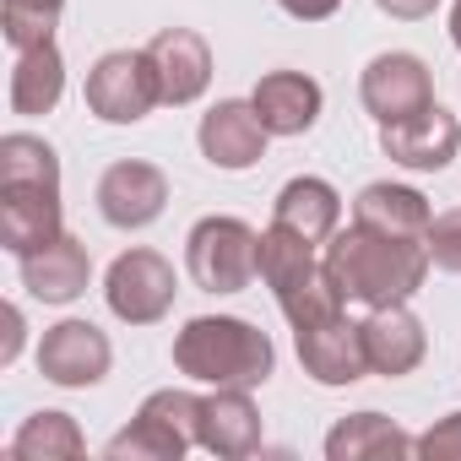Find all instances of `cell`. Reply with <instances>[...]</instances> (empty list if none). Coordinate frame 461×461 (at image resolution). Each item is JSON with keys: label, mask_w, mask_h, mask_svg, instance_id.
Masks as SVG:
<instances>
[{"label": "cell", "mask_w": 461, "mask_h": 461, "mask_svg": "<svg viewBox=\"0 0 461 461\" xmlns=\"http://www.w3.org/2000/svg\"><path fill=\"white\" fill-rule=\"evenodd\" d=\"M195 412H201V396L195 391L163 385L104 445V456L109 461H185V450H195Z\"/></svg>", "instance_id": "5"}, {"label": "cell", "mask_w": 461, "mask_h": 461, "mask_svg": "<svg viewBox=\"0 0 461 461\" xmlns=\"http://www.w3.org/2000/svg\"><path fill=\"white\" fill-rule=\"evenodd\" d=\"M429 261L439 267V272H450V277H461V206H450V212H439L434 222H429Z\"/></svg>", "instance_id": "27"}, {"label": "cell", "mask_w": 461, "mask_h": 461, "mask_svg": "<svg viewBox=\"0 0 461 461\" xmlns=\"http://www.w3.org/2000/svg\"><path fill=\"white\" fill-rule=\"evenodd\" d=\"M174 294H179L174 267L158 250H125L104 272V304L125 326H158L174 310Z\"/></svg>", "instance_id": "7"}, {"label": "cell", "mask_w": 461, "mask_h": 461, "mask_svg": "<svg viewBox=\"0 0 461 461\" xmlns=\"http://www.w3.org/2000/svg\"><path fill=\"white\" fill-rule=\"evenodd\" d=\"M380 152H385L391 163L412 168V174H439V168H450L456 152H461V120H456L450 109L429 104V109L407 114V120H396V125H380Z\"/></svg>", "instance_id": "14"}, {"label": "cell", "mask_w": 461, "mask_h": 461, "mask_svg": "<svg viewBox=\"0 0 461 461\" xmlns=\"http://www.w3.org/2000/svg\"><path fill=\"white\" fill-rule=\"evenodd\" d=\"M358 326H364L369 375L402 380V375H412V369L429 358V331H423V321H418L407 304H385V310H369Z\"/></svg>", "instance_id": "17"}, {"label": "cell", "mask_w": 461, "mask_h": 461, "mask_svg": "<svg viewBox=\"0 0 461 461\" xmlns=\"http://www.w3.org/2000/svg\"><path fill=\"white\" fill-rule=\"evenodd\" d=\"M6 98H12V114H28V120L55 114V104L66 98V55L55 50V39L39 44V50H17Z\"/></svg>", "instance_id": "23"}, {"label": "cell", "mask_w": 461, "mask_h": 461, "mask_svg": "<svg viewBox=\"0 0 461 461\" xmlns=\"http://www.w3.org/2000/svg\"><path fill=\"white\" fill-rule=\"evenodd\" d=\"M168 206V174L147 158H120L104 168L98 179V217L109 228H125V234H136V228H152Z\"/></svg>", "instance_id": "13"}, {"label": "cell", "mask_w": 461, "mask_h": 461, "mask_svg": "<svg viewBox=\"0 0 461 461\" xmlns=\"http://www.w3.org/2000/svg\"><path fill=\"white\" fill-rule=\"evenodd\" d=\"M450 44L461 50V0H456V6H450Z\"/></svg>", "instance_id": "32"}, {"label": "cell", "mask_w": 461, "mask_h": 461, "mask_svg": "<svg viewBox=\"0 0 461 461\" xmlns=\"http://www.w3.org/2000/svg\"><path fill=\"white\" fill-rule=\"evenodd\" d=\"M250 104H256V114L272 136H304V131H315V120L326 109V93L304 71H267L256 82Z\"/></svg>", "instance_id": "19"}, {"label": "cell", "mask_w": 461, "mask_h": 461, "mask_svg": "<svg viewBox=\"0 0 461 461\" xmlns=\"http://www.w3.org/2000/svg\"><path fill=\"white\" fill-rule=\"evenodd\" d=\"M82 93H87V114L104 120V125H141L163 104L147 50H109V55H98Z\"/></svg>", "instance_id": "6"}, {"label": "cell", "mask_w": 461, "mask_h": 461, "mask_svg": "<svg viewBox=\"0 0 461 461\" xmlns=\"http://www.w3.org/2000/svg\"><path fill=\"white\" fill-rule=\"evenodd\" d=\"M17 267H23V288L39 304H77L87 294V283H93V256H87V245L77 234L50 240L44 250L23 256Z\"/></svg>", "instance_id": "18"}, {"label": "cell", "mask_w": 461, "mask_h": 461, "mask_svg": "<svg viewBox=\"0 0 461 461\" xmlns=\"http://www.w3.org/2000/svg\"><path fill=\"white\" fill-rule=\"evenodd\" d=\"M261 283L272 288V299H277V310L288 315L294 331L348 310L337 283L326 277L321 245H310L304 234H294V228H283V222H272L261 234Z\"/></svg>", "instance_id": "3"}, {"label": "cell", "mask_w": 461, "mask_h": 461, "mask_svg": "<svg viewBox=\"0 0 461 461\" xmlns=\"http://www.w3.org/2000/svg\"><path fill=\"white\" fill-rule=\"evenodd\" d=\"M267 439L261 429V407L245 385H212L201 396V412H195V445L217 461H245L256 456Z\"/></svg>", "instance_id": "12"}, {"label": "cell", "mask_w": 461, "mask_h": 461, "mask_svg": "<svg viewBox=\"0 0 461 461\" xmlns=\"http://www.w3.org/2000/svg\"><path fill=\"white\" fill-rule=\"evenodd\" d=\"M185 272L201 294H245L261 277V234L245 217L212 212L185 234Z\"/></svg>", "instance_id": "4"}, {"label": "cell", "mask_w": 461, "mask_h": 461, "mask_svg": "<svg viewBox=\"0 0 461 461\" xmlns=\"http://www.w3.org/2000/svg\"><path fill=\"white\" fill-rule=\"evenodd\" d=\"M277 6L294 17V23H326L342 12V0H277Z\"/></svg>", "instance_id": "30"}, {"label": "cell", "mask_w": 461, "mask_h": 461, "mask_svg": "<svg viewBox=\"0 0 461 461\" xmlns=\"http://www.w3.org/2000/svg\"><path fill=\"white\" fill-rule=\"evenodd\" d=\"M174 369L195 385H267L277 369V348L261 326L240 315H195L174 331Z\"/></svg>", "instance_id": "2"}, {"label": "cell", "mask_w": 461, "mask_h": 461, "mask_svg": "<svg viewBox=\"0 0 461 461\" xmlns=\"http://www.w3.org/2000/svg\"><path fill=\"white\" fill-rule=\"evenodd\" d=\"M358 104L369 109L375 125H396V120H407V114H418V109L434 104V77H429V66H423L418 55L385 50V55H375V60L364 66V77H358Z\"/></svg>", "instance_id": "8"}, {"label": "cell", "mask_w": 461, "mask_h": 461, "mask_svg": "<svg viewBox=\"0 0 461 461\" xmlns=\"http://www.w3.org/2000/svg\"><path fill=\"white\" fill-rule=\"evenodd\" d=\"M353 222L380 228V234H396V240H429L434 206H429V195L412 190V185L375 179V185L358 190V201H353Z\"/></svg>", "instance_id": "21"}, {"label": "cell", "mask_w": 461, "mask_h": 461, "mask_svg": "<svg viewBox=\"0 0 461 461\" xmlns=\"http://www.w3.org/2000/svg\"><path fill=\"white\" fill-rule=\"evenodd\" d=\"M412 456H429V461H461V412H445L439 423H429V429L412 439Z\"/></svg>", "instance_id": "28"}, {"label": "cell", "mask_w": 461, "mask_h": 461, "mask_svg": "<svg viewBox=\"0 0 461 461\" xmlns=\"http://www.w3.org/2000/svg\"><path fill=\"white\" fill-rule=\"evenodd\" d=\"M385 456H412V434L385 412H348L326 434V461H385Z\"/></svg>", "instance_id": "22"}, {"label": "cell", "mask_w": 461, "mask_h": 461, "mask_svg": "<svg viewBox=\"0 0 461 461\" xmlns=\"http://www.w3.org/2000/svg\"><path fill=\"white\" fill-rule=\"evenodd\" d=\"M114 369V348L93 321H60L39 342V375L60 391H87L104 385Z\"/></svg>", "instance_id": "9"}, {"label": "cell", "mask_w": 461, "mask_h": 461, "mask_svg": "<svg viewBox=\"0 0 461 461\" xmlns=\"http://www.w3.org/2000/svg\"><path fill=\"white\" fill-rule=\"evenodd\" d=\"M267 141L272 131L261 125L256 104L250 98H217L206 114H201V131H195V147L212 168L222 174H245L267 158Z\"/></svg>", "instance_id": "11"}, {"label": "cell", "mask_w": 461, "mask_h": 461, "mask_svg": "<svg viewBox=\"0 0 461 461\" xmlns=\"http://www.w3.org/2000/svg\"><path fill=\"white\" fill-rule=\"evenodd\" d=\"M66 12V0H0V33L12 50H39L55 39V23Z\"/></svg>", "instance_id": "26"}, {"label": "cell", "mask_w": 461, "mask_h": 461, "mask_svg": "<svg viewBox=\"0 0 461 461\" xmlns=\"http://www.w3.org/2000/svg\"><path fill=\"white\" fill-rule=\"evenodd\" d=\"M0 185H60V152L44 136H0Z\"/></svg>", "instance_id": "25"}, {"label": "cell", "mask_w": 461, "mask_h": 461, "mask_svg": "<svg viewBox=\"0 0 461 461\" xmlns=\"http://www.w3.org/2000/svg\"><path fill=\"white\" fill-rule=\"evenodd\" d=\"M272 222H283V228H294V234H304L310 245H326L337 228H342V195H337L331 179L299 174V179H288V185L277 190Z\"/></svg>", "instance_id": "20"}, {"label": "cell", "mask_w": 461, "mask_h": 461, "mask_svg": "<svg viewBox=\"0 0 461 461\" xmlns=\"http://www.w3.org/2000/svg\"><path fill=\"white\" fill-rule=\"evenodd\" d=\"M294 348H299V369L326 385V391H342V385H358L369 375V353H364V326L342 315L331 321H315V326H299L294 331Z\"/></svg>", "instance_id": "10"}, {"label": "cell", "mask_w": 461, "mask_h": 461, "mask_svg": "<svg viewBox=\"0 0 461 461\" xmlns=\"http://www.w3.org/2000/svg\"><path fill=\"white\" fill-rule=\"evenodd\" d=\"M23 342H28V321H23L17 304H6V348H0V369H12V364H17Z\"/></svg>", "instance_id": "31"}, {"label": "cell", "mask_w": 461, "mask_h": 461, "mask_svg": "<svg viewBox=\"0 0 461 461\" xmlns=\"http://www.w3.org/2000/svg\"><path fill=\"white\" fill-rule=\"evenodd\" d=\"M326 277L337 283L342 304L358 310H385V304H407L423 283H429V245L423 240H396L380 234V228H337V234L321 245Z\"/></svg>", "instance_id": "1"}, {"label": "cell", "mask_w": 461, "mask_h": 461, "mask_svg": "<svg viewBox=\"0 0 461 461\" xmlns=\"http://www.w3.org/2000/svg\"><path fill=\"white\" fill-rule=\"evenodd\" d=\"M375 6L391 17V23H423V17H434L445 0H375Z\"/></svg>", "instance_id": "29"}, {"label": "cell", "mask_w": 461, "mask_h": 461, "mask_svg": "<svg viewBox=\"0 0 461 461\" xmlns=\"http://www.w3.org/2000/svg\"><path fill=\"white\" fill-rule=\"evenodd\" d=\"M147 60L158 71V93L168 109H185L212 87V44L190 28H163L147 44Z\"/></svg>", "instance_id": "16"}, {"label": "cell", "mask_w": 461, "mask_h": 461, "mask_svg": "<svg viewBox=\"0 0 461 461\" xmlns=\"http://www.w3.org/2000/svg\"><path fill=\"white\" fill-rule=\"evenodd\" d=\"M66 234L60 185H0V245L17 261Z\"/></svg>", "instance_id": "15"}, {"label": "cell", "mask_w": 461, "mask_h": 461, "mask_svg": "<svg viewBox=\"0 0 461 461\" xmlns=\"http://www.w3.org/2000/svg\"><path fill=\"white\" fill-rule=\"evenodd\" d=\"M6 450H12V461H77V456H87V439L71 412L44 407V412L23 418V429L12 434Z\"/></svg>", "instance_id": "24"}]
</instances>
